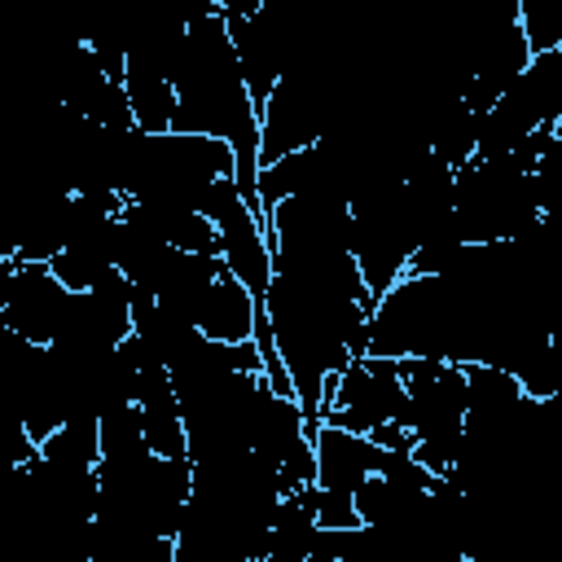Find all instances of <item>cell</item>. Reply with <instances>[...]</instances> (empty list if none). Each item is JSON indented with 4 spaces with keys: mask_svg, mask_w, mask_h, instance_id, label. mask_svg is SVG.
Segmentation results:
<instances>
[{
    "mask_svg": "<svg viewBox=\"0 0 562 562\" xmlns=\"http://www.w3.org/2000/svg\"><path fill=\"white\" fill-rule=\"evenodd\" d=\"M259 312H263V294H255L241 277H233V272L224 268V272L211 281V290L202 294L193 325H198L206 338H215V342H246V338H255Z\"/></svg>",
    "mask_w": 562,
    "mask_h": 562,
    "instance_id": "6da1fadb",
    "label": "cell"
},
{
    "mask_svg": "<svg viewBox=\"0 0 562 562\" xmlns=\"http://www.w3.org/2000/svg\"><path fill=\"white\" fill-rule=\"evenodd\" d=\"M514 13H518V26L531 53L562 48V0H514Z\"/></svg>",
    "mask_w": 562,
    "mask_h": 562,
    "instance_id": "7a4b0ae2",
    "label": "cell"
}]
</instances>
